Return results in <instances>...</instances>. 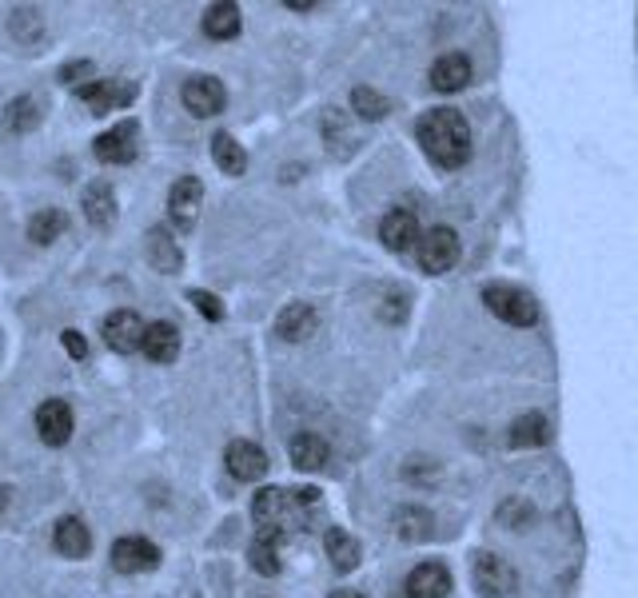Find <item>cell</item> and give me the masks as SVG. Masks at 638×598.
I'll return each instance as SVG.
<instances>
[{"label":"cell","instance_id":"6da1fadb","mask_svg":"<svg viewBox=\"0 0 638 598\" xmlns=\"http://www.w3.org/2000/svg\"><path fill=\"white\" fill-rule=\"evenodd\" d=\"M415 140L435 168L455 172L471 160V128H467V116L459 108H435V112L419 116Z\"/></svg>","mask_w":638,"mask_h":598},{"label":"cell","instance_id":"7a4b0ae2","mask_svg":"<svg viewBox=\"0 0 638 598\" xmlns=\"http://www.w3.org/2000/svg\"><path fill=\"white\" fill-rule=\"evenodd\" d=\"M319 503L316 487H304V491H284V487H264L252 503V519L260 531H276V535H292L300 531L308 507Z\"/></svg>","mask_w":638,"mask_h":598},{"label":"cell","instance_id":"3957f363","mask_svg":"<svg viewBox=\"0 0 638 598\" xmlns=\"http://www.w3.org/2000/svg\"><path fill=\"white\" fill-rule=\"evenodd\" d=\"M483 303H487V311L499 323H511V327H535L539 323L535 296L523 292V288H515V284H487L483 288Z\"/></svg>","mask_w":638,"mask_h":598},{"label":"cell","instance_id":"277c9868","mask_svg":"<svg viewBox=\"0 0 638 598\" xmlns=\"http://www.w3.org/2000/svg\"><path fill=\"white\" fill-rule=\"evenodd\" d=\"M459 256H463V244H459V232H455V228H431V232H423V240H419V248H415V260H419V268H423L427 276L451 272V268L459 264Z\"/></svg>","mask_w":638,"mask_h":598},{"label":"cell","instance_id":"5b68a950","mask_svg":"<svg viewBox=\"0 0 638 598\" xmlns=\"http://www.w3.org/2000/svg\"><path fill=\"white\" fill-rule=\"evenodd\" d=\"M471 579H475V591L483 598H511L519 591L515 567H511L503 555H495V551H479V555H475Z\"/></svg>","mask_w":638,"mask_h":598},{"label":"cell","instance_id":"8992f818","mask_svg":"<svg viewBox=\"0 0 638 598\" xmlns=\"http://www.w3.org/2000/svg\"><path fill=\"white\" fill-rule=\"evenodd\" d=\"M180 100L192 116H220L224 104H228V92L216 76H192L184 88H180Z\"/></svg>","mask_w":638,"mask_h":598},{"label":"cell","instance_id":"52a82bcc","mask_svg":"<svg viewBox=\"0 0 638 598\" xmlns=\"http://www.w3.org/2000/svg\"><path fill=\"white\" fill-rule=\"evenodd\" d=\"M80 100H84L96 116H104V112H112V108H128V104L136 100V84H128V80H92V84L80 88Z\"/></svg>","mask_w":638,"mask_h":598},{"label":"cell","instance_id":"ba28073f","mask_svg":"<svg viewBox=\"0 0 638 598\" xmlns=\"http://www.w3.org/2000/svg\"><path fill=\"white\" fill-rule=\"evenodd\" d=\"M136 136H140V128H136V120H124V124H116V128H108L104 136H96V160H104V164H132L136 160Z\"/></svg>","mask_w":638,"mask_h":598},{"label":"cell","instance_id":"9c48e42d","mask_svg":"<svg viewBox=\"0 0 638 598\" xmlns=\"http://www.w3.org/2000/svg\"><path fill=\"white\" fill-rule=\"evenodd\" d=\"M379 240H383V248H387V252H411V248H419L423 232H419L415 212H407V208L387 212V216H383V224H379Z\"/></svg>","mask_w":638,"mask_h":598},{"label":"cell","instance_id":"30bf717a","mask_svg":"<svg viewBox=\"0 0 638 598\" xmlns=\"http://www.w3.org/2000/svg\"><path fill=\"white\" fill-rule=\"evenodd\" d=\"M144 331H148V323H144L136 311H112V315L104 319V343H108L112 351H120V355L136 351V347L144 343Z\"/></svg>","mask_w":638,"mask_h":598},{"label":"cell","instance_id":"8fae6325","mask_svg":"<svg viewBox=\"0 0 638 598\" xmlns=\"http://www.w3.org/2000/svg\"><path fill=\"white\" fill-rule=\"evenodd\" d=\"M224 463H228L232 479H240V483H256V479L268 475V455H264V447H256V443H248V439L228 443Z\"/></svg>","mask_w":638,"mask_h":598},{"label":"cell","instance_id":"7c38bea8","mask_svg":"<svg viewBox=\"0 0 638 598\" xmlns=\"http://www.w3.org/2000/svg\"><path fill=\"white\" fill-rule=\"evenodd\" d=\"M156 563H160V547L148 539H116V547H112V567L120 575H144Z\"/></svg>","mask_w":638,"mask_h":598},{"label":"cell","instance_id":"4fadbf2b","mask_svg":"<svg viewBox=\"0 0 638 598\" xmlns=\"http://www.w3.org/2000/svg\"><path fill=\"white\" fill-rule=\"evenodd\" d=\"M36 431H40V439H44L48 447L68 443V439H72V407H68L64 399L40 403V411H36Z\"/></svg>","mask_w":638,"mask_h":598},{"label":"cell","instance_id":"5bb4252c","mask_svg":"<svg viewBox=\"0 0 638 598\" xmlns=\"http://www.w3.org/2000/svg\"><path fill=\"white\" fill-rule=\"evenodd\" d=\"M407 598H447L451 595V571L443 563H419L407 583H403Z\"/></svg>","mask_w":638,"mask_h":598},{"label":"cell","instance_id":"9a60e30c","mask_svg":"<svg viewBox=\"0 0 638 598\" xmlns=\"http://www.w3.org/2000/svg\"><path fill=\"white\" fill-rule=\"evenodd\" d=\"M471 76H475V68H471V60L463 52H443L431 64V88L435 92H459V88L471 84Z\"/></svg>","mask_w":638,"mask_h":598},{"label":"cell","instance_id":"2e32d148","mask_svg":"<svg viewBox=\"0 0 638 598\" xmlns=\"http://www.w3.org/2000/svg\"><path fill=\"white\" fill-rule=\"evenodd\" d=\"M200 200H204V184H200L196 176H184V180H176V184H172L168 208H172V220H176L184 232L196 224V216H200Z\"/></svg>","mask_w":638,"mask_h":598},{"label":"cell","instance_id":"e0dca14e","mask_svg":"<svg viewBox=\"0 0 638 598\" xmlns=\"http://www.w3.org/2000/svg\"><path fill=\"white\" fill-rule=\"evenodd\" d=\"M391 523H395V535H399L403 543H427V539L435 535V515H431L427 507H419V503L395 507Z\"/></svg>","mask_w":638,"mask_h":598},{"label":"cell","instance_id":"ac0fdd59","mask_svg":"<svg viewBox=\"0 0 638 598\" xmlns=\"http://www.w3.org/2000/svg\"><path fill=\"white\" fill-rule=\"evenodd\" d=\"M319 327V315L312 303H288L284 311H280V319H276V335L280 339H288V343H304V339H312Z\"/></svg>","mask_w":638,"mask_h":598},{"label":"cell","instance_id":"d6986e66","mask_svg":"<svg viewBox=\"0 0 638 598\" xmlns=\"http://www.w3.org/2000/svg\"><path fill=\"white\" fill-rule=\"evenodd\" d=\"M140 351H144L152 363H172V359L180 355V331H176L168 319H160V323H148Z\"/></svg>","mask_w":638,"mask_h":598},{"label":"cell","instance_id":"ffe728a7","mask_svg":"<svg viewBox=\"0 0 638 598\" xmlns=\"http://www.w3.org/2000/svg\"><path fill=\"white\" fill-rule=\"evenodd\" d=\"M84 216H88L92 228H112L116 224V192H112L108 180L88 184V192H84Z\"/></svg>","mask_w":638,"mask_h":598},{"label":"cell","instance_id":"44dd1931","mask_svg":"<svg viewBox=\"0 0 638 598\" xmlns=\"http://www.w3.org/2000/svg\"><path fill=\"white\" fill-rule=\"evenodd\" d=\"M547 439H551V423H547V415H539V411H531V415H519V419L507 427V443H511L515 451L543 447Z\"/></svg>","mask_w":638,"mask_h":598},{"label":"cell","instance_id":"7402d4cb","mask_svg":"<svg viewBox=\"0 0 638 598\" xmlns=\"http://www.w3.org/2000/svg\"><path fill=\"white\" fill-rule=\"evenodd\" d=\"M323 547H327V559H331V567H335L339 575H351V571L359 567V559H363L359 539L347 535L343 527H331V531L323 535Z\"/></svg>","mask_w":638,"mask_h":598},{"label":"cell","instance_id":"603a6c76","mask_svg":"<svg viewBox=\"0 0 638 598\" xmlns=\"http://www.w3.org/2000/svg\"><path fill=\"white\" fill-rule=\"evenodd\" d=\"M288 455H292V463H296L300 471H319V467H327V459H331L327 443L319 439L316 431H300V435L288 443Z\"/></svg>","mask_w":638,"mask_h":598},{"label":"cell","instance_id":"cb8c5ba5","mask_svg":"<svg viewBox=\"0 0 638 598\" xmlns=\"http://www.w3.org/2000/svg\"><path fill=\"white\" fill-rule=\"evenodd\" d=\"M52 543H56V551H60L64 559H84V555L92 551V535H88V527H84L80 519H60Z\"/></svg>","mask_w":638,"mask_h":598},{"label":"cell","instance_id":"d4e9b609","mask_svg":"<svg viewBox=\"0 0 638 598\" xmlns=\"http://www.w3.org/2000/svg\"><path fill=\"white\" fill-rule=\"evenodd\" d=\"M212 160H216V168L224 176H244V168H248V152H244V144H236L232 132H216L212 136Z\"/></svg>","mask_w":638,"mask_h":598},{"label":"cell","instance_id":"484cf974","mask_svg":"<svg viewBox=\"0 0 638 598\" xmlns=\"http://www.w3.org/2000/svg\"><path fill=\"white\" fill-rule=\"evenodd\" d=\"M280 543H284V535L260 531V535L252 539V547H248L252 571H260V575H280Z\"/></svg>","mask_w":638,"mask_h":598},{"label":"cell","instance_id":"4316f807","mask_svg":"<svg viewBox=\"0 0 638 598\" xmlns=\"http://www.w3.org/2000/svg\"><path fill=\"white\" fill-rule=\"evenodd\" d=\"M204 32H208L212 40H232V36H240V8H236V4H212V8L204 12Z\"/></svg>","mask_w":638,"mask_h":598},{"label":"cell","instance_id":"83f0119b","mask_svg":"<svg viewBox=\"0 0 638 598\" xmlns=\"http://www.w3.org/2000/svg\"><path fill=\"white\" fill-rule=\"evenodd\" d=\"M64 228H68V216H64L60 208H40V212L28 220V240H32V244H52Z\"/></svg>","mask_w":638,"mask_h":598},{"label":"cell","instance_id":"f1b7e54d","mask_svg":"<svg viewBox=\"0 0 638 598\" xmlns=\"http://www.w3.org/2000/svg\"><path fill=\"white\" fill-rule=\"evenodd\" d=\"M148 260H152V268L156 272H180V264H184V256H180V248H176V240L172 236H164V232H152L148 236Z\"/></svg>","mask_w":638,"mask_h":598},{"label":"cell","instance_id":"f546056e","mask_svg":"<svg viewBox=\"0 0 638 598\" xmlns=\"http://www.w3.org/2000/svg\"><path fill=\"white\" fill-rule=\"evenodd\" d=\"M4 124H8L12 132H32V128L40 124V104H36L32 96H16V100L4 108Z\"/></svg>","mask_w":638,"mask_h":598},{"label":"cell","instance_id":"4dcf8cb0","mask_svg":"<svg viewBox=\"0 0 638 598\" xmlns=\"http://www.w3.org/2000/svg\"><path fill=\"white\" fill-rule=\"evenodd\" d=\"M495 519L507 527V531H527L531 523H535V507L527 503V499H519V495H511V499H503L499 503V511H495Z\"/></svg>","mask_w":638,"mask_h":598},{"label":"cell","instance_id":"1f68e13d","mask_svg":"<svg viewBox=\"0 0 638 598\" xmlns=\"http://www.w3.org/2000/svg\"><path fill=\"white\" fill-rule=\"evenodd\" d=\"M8 32H12L20 44H32V40H40V32H44V16H40L36 8H16V12L8 16Z\"/></svg>","mask_w":638,"mask_h":598},{"label":"cell","instance_id":"d6a6232c","mask_svg":"<svg viewBox=\"0 0 638 598\" xmlns=\"http://www.w3.org/2000/svg\"><path fill=\"white\" fill-rule=\"evenodd\" d=\"M351 108H355L363 120H383V116L391 112L387 96H383V92H375V88H367V84H359V88L351 92Z\"/></svg>","mask_w":638,"mask_h":598},{"label":"cell","instance_id":"836d02e7","mask_svg":"<svg viewBox=\"0 0 638 598\" xmlns=\"http://www.w3.org/2000/svg\"><path fill=\"white\" fill-rule=\"evenodd\" d=\"M403 479H407L411 487H435V483H439V463L415 455V459L403 463Z\"/></svg>","mask_w":638,"mask_h":598},{"label":"cell","instance_id":"e575fe53","mask_svg":"<svg viewBox=\"0 0 638 598\" xmlns=\"http://www.w3.org/2000/svg\"><path fill=\"white\" fill-rule=\"evenodd\" d=\"M188 299H192V303H196V311H200V315H208L212 323H220V319H224V307H220V299L212 296V292H188Z\"/></svg>","mask_w":638,"mask_h":598},{"label":"cell","instance_id":"d590c367","mask_svg":"<svg viewBox=\"0 0 638 598\" xmlns=\"http://www.w3.org/2000/svg\"><path fill=\"white\" fill-rule=\"evenodd\" d=\"M84 76H96L92 60H72V64L60 68V80H64V84H76V80H84Z\"/></svg>","mask_w":638,"mask_h":598},{"label":"cell","instance_id":"8d00e7d4","mask_svg":"<svg viewBox=\"0 0 638 598\" xmlns=\"http://www.w3.org/2000/svg\"><path fill=\"white\" fill-rule=\"evenodd\" d=\"M60 343H64V351H68L72 359H88V343H84V335H80V331H72V327H68V331L60 335Z\"/></svg>","mask_w":638,"mask_h":598},{"label":"cell","instance_id":"74e56055","mask_svg":"<svg viewBox=\"0 0 638 598\" xmlns=\"http://www.w3.org/2000/svg\"><path fill=\"white\" fill-rule=\"evenodd\" d=\"M288 8H296V12H308V8H316L312 0H288Z\"/></svg>","mask_w":638,"mask_h":598},{"label":"cell","instance_id":"f35d334b","mask_svg":"<svg viewBox=\"0 0 638 598\" xmlns=\"http://www.w3.org/2000/svg\"><path fill=\"white\" fill-rule=\"evenodd\" d=\"M8 499H12V491H8V487H0V511L8 507Z\"/></svg>","mask_w":638,"mask_h":598},{"label":"cell","instance_id":"ab89813d","mask_svg":"<svg viewBox=\"0 0 638 598\" xmlns=\"http://www.w3.org/2000/svg\"><path fill=\"white\" fill-rule=\"evenodd\" d=\"M339 598H363V595H339Z\"/></svg>","mask_w":638,"mask_h":598}]
</instances>
